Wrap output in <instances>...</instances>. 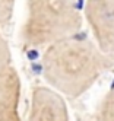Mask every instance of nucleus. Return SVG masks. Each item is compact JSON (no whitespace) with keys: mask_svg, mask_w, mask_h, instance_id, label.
Returning <instances> with one entry per match:
<instances>
[{"mask_svg":"<svg viewBox=\"0 0 114 121\" xmlns=\"http://www.w3.org/2000/svg\"><path fill=\"white\" fill-rule=\"evenodd\" d=\"M42 76L46 82L60 95L79 98L100 76L114 66V58L85 37H70L44 50Z\"/></svg>","mask_w":114,"mask_h":121,"instance_id":"f257e3e1","label":"nucleus"},{"mask_svg":"<svg viewBox=\"0 0 114 121\" xmlns=\"http://www.w3.org/2000/svg\"><path fill=\"white\" fill-rule=\"evenodd\" d=\"M26 9L22 41L29 48H47L82 28L78 0H26Z\"/></svg>","mask_w":114,"mask_h":121,"instance_id":"f03ea898","label":"nucleus"},{"mask_svg":"<svg viewBox=\"0 0 114 121\" xmlns=\"http://www.w3.org/2000/svg\"><path fill=\"white\" fill-rule=\"evenodd\" d=\"M85 19L95 44L114 58V0H86Z\"/></svg>","mask_w":114,"mask_h":121,"instance_id":"7ed1b4c3","label":"nucleus"},{"mask_svg":"<svg viewBox=\"0 0 114 121\" xmlns=\"http://www.w3.org/2000/svg\"><path fill=\"white\" fill-rule=\"evenodd\" d=\"M29 121H69V111L61 95L51 88L37 86L32 91Z\"/></svg>","mask_w":114,"mask_h":121,"instance_id":"20e7f679","label":"nucleus"},{"mask_svg":"<svg viewBox=\"0 0 114 121\" xmlns=\"http://www.w3.org/2000/svg\"><path fill=\"white\" fill-rule=\"evenodd\" d=\"M21 79L10 67L0 74V121H21L19 117Z\"/></svg>","mask_w":114,"mask_h":121,"instance_id":"39448f33","label":"nucleus"},{"mask_svg":"<svg viewBox=\"0 0 114 121\" xmlns=\"http://www.w3.org/2000/svg\"><path fill=\"white\" fill-rule=\"evenodd\" d=\"M101 121H114V86L108 91L102 101L101 111H100Z\"/></svg>","mask_w":114,"mask_h":121,"instance_id":"423d86ee","label":"nucleus"},{"mask_svg":"<svg viewBox=\"0 0 114 121\" xmlns=\"http://www.w3.org/2000/svg\"><path fill=\"white\" fill-rule=\"evenodd\" d=\"M15 0H0V26H6L13 15Z\"/></svg>","mask_w":114,"mask_h":121,"instance_id":"0eeeda50","label":"nucleus"},{"mask_svg":"<svg viewBox=\"0 0 114 121\" xmlns=\"http://www.w3.org/2000/svg\"><path fill=\"white\" fill-rule=\"evenodd\" d=\"M10 67V50L6 39L0 35V74H3Z\"/></svg>","mask_w":114,"mask_h":121,"instance_id":"6e6552de","label":"nucleus"}]
</instances>
